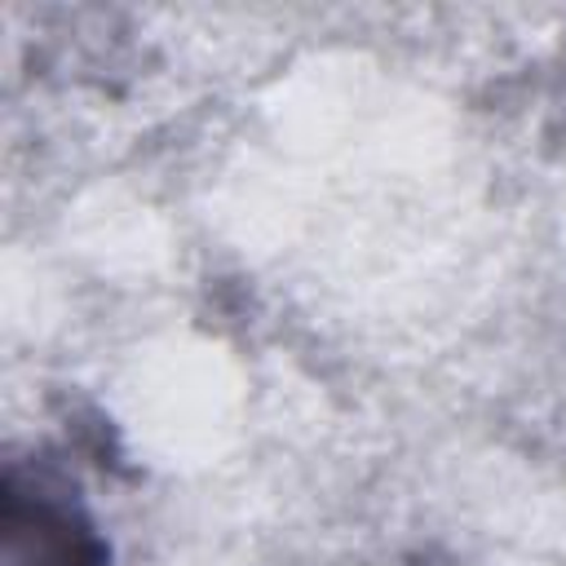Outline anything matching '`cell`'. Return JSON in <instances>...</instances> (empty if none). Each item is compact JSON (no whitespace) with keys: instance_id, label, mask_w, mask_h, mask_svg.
I'll return each instance as SVG.
<instances>
[{"instance_id":"cell-1","label":"cell","mask_w":566,"mask_h":566,"mask_svg":"<svg viewBox=\"0 0 566 566\" xmlns=\"http://www.w3.org/2000/svg\"><path fill=\"white\" fill-rule=\"evenodd\" d=\"M9 566H111V548L66 482L49 473H4Z\"/></svg>"}]
</instances>
